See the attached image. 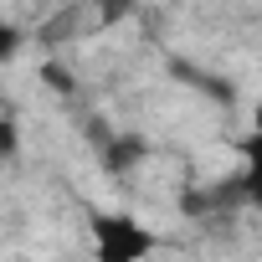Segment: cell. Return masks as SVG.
Segmentation results:
<instances>
[{"label":"cell","mask_w":262,"mask_h":262,"mask_svg":"<svg viewBox=\"0 0 262 262\" xmlns=\"http://www.w3.org/2000/svg\"><path fill=\"white\" fill-rule=\"evenodd\" d=\"M88 231H93V257L98 262H144L160 236L134 221L128 211H88Z\"/></svg>","instance_id":"6da1fadb"},{"label":"cell","mask_w":262,"mask_h":262,"mask_svg":"<svg viewBox=\"0 0 262 262\" xmlns=\"http://www.w3.org/2000/svg\"><path fill=\"white\" fill-rule=\"evenodd\" d=\"M242 180H236V190H242V201L247 206H257L262 211V134H247L242 139Z\"/></svg>","instance_id":"7a4b0ae2"},{"label":"cell","mask_w":262,"mask_h":262,"mask_svg":"<svg viewBox=\"0 0 262 262\" xmlns=\"http://www.w3.org/2000/svg\"><path fill=\"white\" fill-rule=\"evenodd\" d=\"M144 155H149V144L139 134H113L108 149H103V170L108 175H128L134 165H144Z\"/></svg>","instance_id":"3957f363"},{"label":"cell","mask_w":262,"mask_h":262,"mask_svg":"<svg viewBox=\"0 0 262 262\" xmlns=\"http://www.w3.org/2000/svg\"><path fill=\"white\" fill-rule=\"evenodd\" d=\"M16 52H21V31H16L6 16H0V62H11Z\"/></svg>","instance_id":"277c9868"},{"label":"cell","mask_w":262,"mask_h":262,"mask_svg":"<svg viewBox=\"0 0 262 262\" xmlns=\"http://www.w3.org/2000/svg\"><path fill=\"white\" fill-rule=\"evenodd\" d=\"M11 149H16V123L0 118V155H11Z\"/></svg>","instance_id":"5b68a950"},{"label":"cell","mask_w":262,"mask_h":262,"mask_svg":"<svg viewBox=\"0 0 262 262\" xmlns=\"http://www.w3.org/2000/svg\"><path fill=\"white\" fill-rule=\"evenodd\" d=\"M252 134H262V103L252 108Z\"/></svg>","instance_id":"8992f818"}]
</instances>
